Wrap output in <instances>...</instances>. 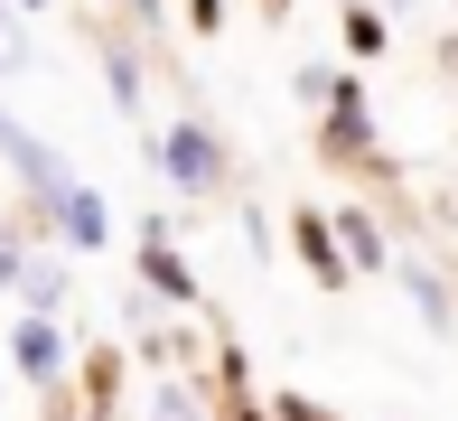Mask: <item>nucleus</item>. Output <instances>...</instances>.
<instances>
[{
  "instance_id": "12",
  "label": "nucleus",
  "mask_w": 458,
  "mask_h": 421,
  "mask_svg": "<svg viewBox=\"0 0 458 421\" xmlns=\"http://www.w3.org/2000/svg\"><path fill=\"white\" fill-rule=\"evenodd\" d=\"M29 10H47V0H29Z\"/></svg>"
},
{
  "instance_id": "1",
  "label": "nucleus",
  "mask_w": 458,
  "mask_h": 421,
  "mask_svg": "<svg viewBox=\"0 0 458 421\" xmlns=\"http://www.w3.org/2000/svg\"><path fill=\"white\" fill-rule=\"evenodd\" d=\"M0 150H10V168H19L29 187H38V197H47V216H56L66 197H75V178L56 168V150H47L38 132H29V122H10V113H0Z\"/></svg>"
},
{
  "instance_id": "5",
  "label": "nucleus",
  "mask_w": 458,
  "mask_h": 421,
  "mask_svg": "<svg viewBox=\"0 0 458 421\" xmlns=\"http://www.w3.org/2000/svg\"><path fill=\"white\" fill-rule=\"evenodd\" d=\"M337 244H346V262H365V271H384V262H393V253H384V235H374V225L356 216V206L337 216Z\"/></svg>"
},
{
  "instance_id": "3",
  "label": "nucleus",
  "mask_w": 458,
  "mask_h": 421,
  "mask_svg": "<svg viewBox=\"0 0 458 421\" xmlns=\"http://www.w3.org/2000/svg\"><path fill=\"white\" fill-rule=\"evenodd\" d=\"M10 356H19V374H29V384H56V374H66V347H56V328H47V319H19Z\"/></svg>"
},
{
  "instance_id": "2",
  "label": "nucleus",
  "mask_w": 458,
  "mask_h": 421,
  "mask_svg": "<svg viewBox=\"0 0 458 421\" xmlns=\"http://www.w3.org/2000/svg\"><path fill=\"white\" fill-rule=\"evenodd\" d=\"M159 168H169L178 187H197V197L225 187V150H216V132H197V122H178V132L159 141Z\"/></svg>"
},
{
  "instance_id": "9",
  "label": "nucleus",
  "mask_w": 458,
  "mask_h": 421,
  "mask_svg": "<svg viewBox=\"0 0 458 421\" xmlns=\"http://www.w3.org/2000/svg\"><path fill=\"white\" fill-rule=\"evenodd\" d=\"M10 281H29V271H19V244L0 235V290H10Z\"/></svg>"
},
{
  "instance_id": "8",
  "label": "nucleus",
  "mask_w": 458,
  "mask_h": 421,
  "mask_svg": "<svg viewBox=\"0 0 458 421\" xmlns=\"http://www.w3.org/2000/svg\"><path fill=\"white\" fill-rule=\"evenodd\" d=\"M19 290H29V309H38V319H47V309H56V290H66V271H29V281H19Z\"/></svg>"
},
{
  "instance_id": "7",
  "label": "nucleus",
  "mask_w": 458,
  "mask_h": 421,
  "mask_svg": "<svg viewBox=\"0 0 458 421\" xmlns=\"http://www.w3.org/2000/svg\"><path fill=\"white\" fill-rule=\"evenodd\" d=\"M346 47H356V56H384V10L356 0V10H346Z\"/></svg>"
},
{
  "instance_id": "11",
  "label": "nucleus",
  "mask_w": 458,
  "mask_h": 421,
  "mask_svg": "<svg viewBox=\"0 0 458 421\" xmlns=\"http://www.w3.org/2000/svg\"><path fill=\"white\" fill-rule=\"evenodd\" d=\"M131 10H159V0H131Z\"/></svg>"
},
{
  "instance_id": "6",
  "label": "nucleus",
  "mask_w": 458,
  "mask_h": 421,
  "mask_svg": "<svg viewBox=\"0 0 458 421\" xmlns=\"http://www.w3.org/2000/svg\"><path fill=\"white\" fill-rule=\"evenodd\" d=\"M300 253L318 262V281H346V262H337V244H327V225H318V216H300Z\"/></svg>"
},
{
  "instance_id": "10",
  "label": "nucleus",
  "mask_w": 458,
  "mask_h": 421,
  "mask_svg": "<svg viewBox=\"0 0 458 421\" xmlns=\"http://www.w3.org/2000/svg\"><path fill=\"white\" fill-rule=\"evenodd\" d=\"M281 421H337V412H318V403H300V393H290V403H281Z\"/></svg>"
},
{
  "instance_id": "4",
  "label": "nucleus",
  "mask_w": 458,
  "mask_h": 421,
  "mask_svg": "<svg viewBox=\"0 0 458 421\" xmlns=\"http://www.w3.org/2000/svg\"><path fill=\"white\" fill-rule=\"evenodd\" d=\"M140 281H150L159 300H197V281H187V262L169 253V235H159V225L140 235Z\"/></svg>"
}]
</instances>
